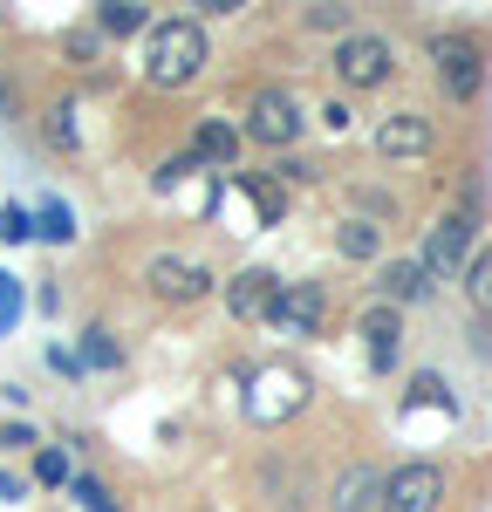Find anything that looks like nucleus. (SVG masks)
Wrapping results in <instances>:
<instances>
[{
	"label": "nucleus",
	"instance_id": "423d86ee",
	"mask_svg": "<svg viewBox=\"0 0 492 512\" xmlns=\"http://www.w3.org/2000/svg\"><path fill=\"white\" fill-rule=\"evenodd\" d=\"M267 321H274L281 335H315V328H322V287H315V280L274 287V301H267Z\"/></svg>",
	"mask_w": 492,
	"mask_h": 512
},
{
	"label": "nucleus",
	"instance_id": "4be33fe9",
	"mask_svg": "<svg viewBox=\"0 0 492 512\" xmlns=\"http://www.w3.org/2000/svg\"><path fill=\"white\" fill-rule=\"evenodd\" d=\"M76 499H82V512H117V499H110L96 478H76Z\"/></svg>",
	"mask_w": 492,
	"mask_h": 512
},
{
	"label": "nucleus",
	"instance_id": "dca6fc26",
	"mask_svg": "<svg viewBox=\"0 0 492 512\" xmlns=\"http://www.w3.org/2000/svg\"><path fill=\"white\" fill-rule=\"evenodd\" d=\"M96 28H103V35H137V28H144V7H137V0H103V7H96Z\"/></svg>",
	"mask_w": 492,
	"mask_h": 512
},
{
	"label": "nucleus",
	"instance_id": "393cba45",
	"mask_svg": "<svg viewBox=\"0 0 492 512\" xmlns=\"http://www.w3.org/2000/svg\"><path fill=\"white\" fill-rule=\"evenodd\" d=\"M28 233H35V226H28V212H14V205H7V212H0V239L14 246V239H28Z\"/></svg>",
	"mask_w": 492,
	"mask_h": 512
},
{
	"label": "nucleus",
	"instance_id": "6ab92c4d",
	"mask_svg": "<svg viewBox=\"0 0 492 512\" xmlns=\"http://www.w3.org/2000/svg\"><path fill=\"white\" fill-rule=\"evenodd\" d=\"M21 308H28L21 280H14V274H0V335H14V328H21Z\"/></svg>",
	"mask_w": 492,
	"mask_h": 512
},
{
	"label": "nucleus",
	"instance_id": "0eeeda50",
	"mask_svg": "<svg viewBox=\"0 0 492 512\" xmlns=\"http://www.w3.org/2000/svg\"><path fill=\"white\" fill-rule=\"evenodd\" d=\"M253 424H274V417H294L301 410V376L294 369H260L253 376V396H246Z\"/></svg>",
	"mask_w": 492,
	"mask_h": 512
},
{
	"label": "nucleus",
	"instance_id": "a878e982",
	"mask_svg": "<svg viewBox=\"0 0 492 512\" xmlns=\"http://www.w3.org/2000/svg\"><path fill=\"white\" fill-rule=\"evenodd\" d=\"M48 137H55V144H76V123H69V110H55V117H48Z\"/></svg>",
	"mask_w": 492,
	"mask_h": 512
},
{
	"label": "nucleus",
	"instance_id": "bb28decb",
	"mask_svg": "<svg viewBox=\"0 0 492 512\" xmlns=\"http://www.w3.org/2000/svg\"><path fill=\"white\" fill-rule=\"evenodd\" d=\"M0 117H7V89H0Z\"/></svg>",
	"mask_w": 492,
	"mask_h": 512
},
{
	"label": "nucleus",
	"instance_id": "f8f14e48",
	"mask_svg": "<svg viewBox=\"0 0 492 512\" xmlns=\"http://www.w3.org/2000/svg\"><path fill=\"white\" fill-rule=\"evenodd\" d=\"M151 287H158L164 301H199L212 280H205V267H192V260H171V253H164V260H151Z\"/></svg>",
	"mask_w": 492,
	"mask_h": 512
},
{
	"label": "nucleus",
	"instance_id": "f3484780",
	"mask_svg": "<svg viewBox=\"0 0 492 512\" xmlns=\"http://www.w3.org/2000/svg\"><path fill=\"white\" fill-rule=\"evenodd\" d=\"M335 246H342L349 260H376V253H383V233H376L369 219H349V226L335 233Z\"/></svg>",
	"mask_w": 492,
	"mask_h": 512
},
{
	"label": "nucleus",
	"instance_id": "7ed1b4c3",
	"mask_svg": "<svg viewBox=\"0 0 492 512\" xmlns=\"http://www.w3.org/2000/svg\"><path fill=\"white\" fill-rule=\"evenodd\" d=\"M390 69H397V55H390L383 35H342L335 41V76L349 82V89H376V82H390Z\"/></svg>",
	"mask_w": 492,
	"mask_h": 512
},
{
	"label": "nucleus",
	"instance_id": "412c9836",
	"mask_svg": "<svg viewBox=\"0 0 492 512\" xmlns=\"http://www.w3.org/2000/svg\"><path fill=\"white\" fill-rule=\"evenodd\" d=\"M82 355H89V369H110V362H117V342H110L103 328H89V342H82Z\"/></svg>",
	"mask_w": 492,
	"mask_h": 512
},
{
	"label": "nucleus",
	"instance_id": "1a4fd4ad",
	"mask_svg": "<svg viewBox=\"0 0 492 512\" xmlns=\"http://www.w3.org/2000/svg\"><path fill=\"white\" fill-rule=\"evenodd\" d=\"M376 151H383V158H424V151H431V117H417V110L383 117L376 123Z\"/></svg>",
	"mask_w": 492,
	"mask_h": 512
},
{
	"label": "nucleus",
	"instance_id": "f03ea898",
	"mask_svg": "<svg viewBox=\"0 0 492 512\" xmlns=\"http://www.w3.org/2000/svg\"><path fill=\"white\" fill-rule=\"evenodd\" d=\"M438 499H445V472L424 465V458H410V465H397V472L383 478V499L376 506L383 512H438Z\"/></svg>",
	"mask_w": 492,
	"mask_h": 512
},
{
	"label": "nucleus",
	"instance_id": "39448f33",
	"mask_svg": "<svg viewBox=\"0 0 492 512\" xmlns=\"http://www.w3.org/2000/svg\"><path fill=\"white\" fill-rule=\"evenodd\" d=\"M465 246H472V212H445L438 226H431V239H424V280H445L458 274V260H465Z\"/></svg>",
	"mask_w": 492,
	"mask_h": 512
},
{
	"label": "nucleus",
	"instance_id": "a211bd4d",
	"mask_svg": "<svg viewBox=\"0 0 492 512\" xmlns=\"http://www.w3.org/2000/svg\"><path fill=\"white\" fill-rule=\"evenodd\" d=\"M465 294H472V308H479V315H492V246L465 267Z\"/></svg>",
	"mask_w": 492,
	"mask_h": 512
},
{
	"label": "nucleus",
	"instance_id": "b1692460",
	"mask_svg": "<svg viewBox=\"0 0 492 512\" xmlns=\"http://www.w3.org/2000/svg\"><path fill=\"white\" fill-rule=\"evenodd\" d=\"M410 403H445V410H451V396H445L438 376H417V383H410Z\"/></svg>",
	"mask_w": 492,
	"mask_h": 512
},
{
	"label": "nucleus",
	"instance_id": "2eb2a0df",
	"mask_svg": "<svg viewBox=\"0 0 492 512\" xmlns=\"http://www.w3.org/2000/svg\"><path fill=\"white\" fill-rule=\"evenodd\" d=\"M376 287H383V294H390V301H417V294H424V287H431V280H424V267H417V260H390V267H383V280H376Z\"/></svg>",
	"mask_w": 492,
	"mask_h": 512
},
{
	"label": "nucleus",
	"instance_id": "9b49d317",
	"mask_svg": "<svg viewBox=\"0 0 492 512\" xmlns=\"http://www.w3.org/2000/svg\"><path fill=\"white\" fill-rule=\"evenodd\" d=\"M274 287H281V280L267 274V267H246L240 280H226V308H233L240 321H260V315H267V301H274Z\"/></svg>",
	"mask_w": 492,
	"mask_h": 512
},
{
	"label": "nucleus",
	"instance_id": "5701e85b",
	"mask_svg": "<svg viewBox=\"0 0 492 512\" xmlns=\"http://www.w3.org/2000/svg\"><path fill=\"white\" fill-rule=\"evenodd\" d=\"M35 478H41V485H62V478H69V458H62V451H41V458H35Z\"/></svg>",
	"mask_w": 492,
	"mask_h": 512
},
{
	"label": "nucleus",
	"instance_id": "9d476101",
	"mask_svg": "<svg viewBox=\"0 0 492 512\" xmlns=\"http://www.w3.org/2000/svg\"><path fill=\"white\" fill-rule=\"evenodd\" d=\"M376 499H383V472L376 465H349L335 478V492H328V512H369Z\"/></svg>",
	"mask_w": 492,
	"mask_h": 512
},
{
	"label": "nucleus",
	"instance_id": "f257e3e1",
	"mask_svg": "<svg viewBox=\"0 0 492 512\" xmlns=\"http://www.w3.org/2000/svg\"><path fill=\"white\" fill-rule=\"evenodd\" d=\"M205 69V28L199 21H158L144 41V76L158 89H185Z\"/></svg>",
	"mask_w": 492,
	"mask_h": 512
},
{
	"label": "nucleus",
	"instance_id": "ddd939ff",
	"mask_svg": "<svg viewBox=\"0 0 492 512\" xmlns=\"http://www.w3.org/2000/svg\"><path fill=\"white\" fill-rule=\"evenodd\" d=\"M356 328L369 335V362H376V369H390L397 349H404V321H397V308H363Z\"/></svg>",
	"mask_w": 492,
	"mask_h": 512
},
{
	"label": "nucleus",
	"instance_id": "4468645a",
	"mask_svg": "<svg viewBox=\"0 0 492 512\" xmlns=\"http://www.w3.org/2000/svg\"><path fill=\"white\" fill-rule=\"evenodd\" d=\"M240 151V137L226 130V123H199V144H192V164H233Z\"/></svg>",
	"mask_w": 492,
	"mask_h": 512
},
{
	"label": "nucleus",
	"instance_id": "20e7f679",
	"mask_svg": "<svg viewBox=\"0 0 492 512\" xmlns=\"http://www.w3.org/2000/svg\"><path fill=\"white\" fill-rule=\"evenodd\" d=\"M431 62H438V82H445L451 103H472V96H479L486 62H479V48H472L465 35H438V41H431Z\"/></svg>",
	"mask_w": 492,
	"mask_h": 512
},
{
	"label": "nucleus",
	"instance_id": "6e6552de",
	"mask_svg": "<svg viewBox=\"0 0 492 512\" xmlns=\"http://www.w3.org/2000/svg\"><path fill=\"white\" fill-rule=\"evenodd\" d=\"M294 130H301L294 96H287V89H260V96H253V117H246V137H253V144H287Z\"/></svg>",
	"mask_w": 492,
	"mask_h": 512
},
{
	"label": "nucleus",
	"instance_id": "aec40b11",
	"mask_svg": "<svg viewBox=\"0 0 492 512\" xmlns=\"http://www.w3.org/2000/svg\"><path fill=\"white\" fill-rule=\"evenodd\" d=\"M41 233L69 246V239H76V212H69V205H41Z\"/></svg>",
	"mask_w": 492,
	"mask_h": 512
}]
</instances>
